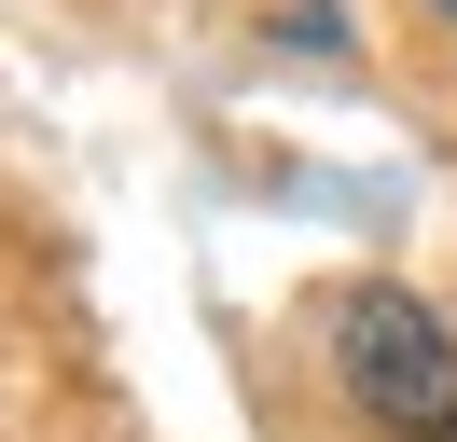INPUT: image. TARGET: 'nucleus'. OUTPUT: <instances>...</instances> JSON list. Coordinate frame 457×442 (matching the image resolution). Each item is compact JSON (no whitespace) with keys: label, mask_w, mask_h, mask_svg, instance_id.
I'll list each match as a JSON object with an SVG mask.
<instances>
[{"label":"nucleus","mask_w":457,"mask_h":442,"mask_svg":"<svg viewBox=\"0 0 457 442\" xmlns=\"http://www.w3.org/2000/svg\"><path fill=\"white\" fill-rule=\"evenodd\" d=\"M319 332H333V387H346L388 442H457V332L429 318L416 291L361 276V291L319 304Z\"/></svg>","instance_id":"nucleus-1"},{"label":"nucleus","mask_w":457,"mask_h":442,"mask_svg":"<svg viewBox=\"0 0 457 442\" xmlns=\"http://www.w3.org/2000/svg\"><path fill=\"white\" fill-rule=\"evenodd\" d=\"M429 14H444V28H457V0H429Z\"/></svg>","instance_id":"nucleus-2"}]
</instances>
